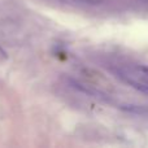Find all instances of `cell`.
<instances>
[{"label": "cell", "mask_w": 148, "mask_h": 148, "mask_svg": "<svg viewBox=\"0 0 148 148\" xmlns=\"http://www.w3.org/2000/svg\"><path fill=\"white\" fill-rule=\"evenodd\" d=\"M116 77L135 90L148 94V69L146 66L139 65L133 69H118L116 70Z\"/></svg>", "instance_id": "6da1fadb"}, {"label": "cell", "mask_w": 148, "mask_h": 148, "mask_svg": "<svg viewBox=\"0 0 148 148\" xmlns=\"http://www.w3.org/2000/svg\"><path fill=\"white\" fill-rule=\"evenodd\" d=\"M0 55H1L4 59H7V57H8V56H7V52H5V49H3L1 47H0Z\"/></svg>", "instance_id": "277c9868"}, {"label": "cell", "mask_w": 148, "mask_h": 148, "mask_svg": "<svg viewBox=\"0 0 148 148\" xmlns=\"http://www.w3.org/2000/svg\"><path fill=\"white\" fill-rule=\"evenodd\" d=\"M70 84H72L74 88L79 90V91L84 92V94H87V95H91V96H94V97H99V99H104V95H103L100 91H97V90H95V88H91V87L86 86V84L79 83V82L74 81V79L70 81Z\"/></svg>", "instance_id": "7a4b0ae2"}, {"label": "cell", "mask_w": 148, "mask_h": 148, "mask_svg": "<svg viewBox=\"0 0 148 148\" xmlns=\"http://www.w3.org/2000/svg\"><path fill=\"white\" fill-rule=\"evenodd\" d=\"M82 1H86V3H90V4H99L101 0H82Z\"/></svg>", "instance_id": "3957f363"}]
</instances>
